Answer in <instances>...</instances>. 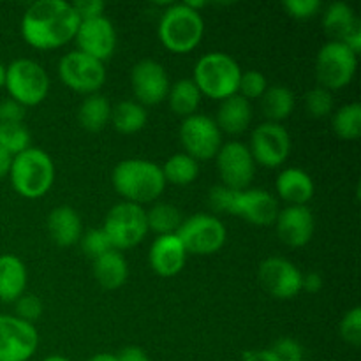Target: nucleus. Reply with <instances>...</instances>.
Instances as JSON below:
<instances>
[{"label": "nucleus", "mask_w": 361, "mask_h": 361, "mask_svg": "<svg viewBox=\"0 0 361 361\" xmlns=\"http://www.w3.org/2000/svg\"><path fill=\"white\" fill-rule=\"evenodd\" d=\"M25 108L13 99L0 102V123H23Z\"/></svg>", "instance_id": "nucleus-43"}, {"label": "nucleus", "mask_w": 361, "mask_h": 361, "mask_svg": "<svg viewBox=\"0 0 361 361\" xmlns=\"http://www.w3.org/2000/svg\"><path fill=\"white\" fill-rule=\"evenodd\" d=\"M268 88V81L259 71H247L242 73L238 81V95H242L247 101L252 99H261Z\"/></svg>", "instance_id": "nucleus-36"}, {"label": "nucleus", "mask_w": 361, "mask_h": 361, "mask_svg": "<svg viewBox=\"0 0 361 361\" xmlns=\"http://www.w3.org/2000/svg\"><path fill=\"white\" fill-rule=\"evenodd\" d=\"M215 161L224 187L235 190L249 189L256 175V162L247 145L240 141L222 143L221 150L215 155Z\"/></svg>", "instance_id": "nucleus-13"}, {"label": "nucleus", "mask_w": 361, "mask_h": 361, "mask_svg": "<svg viewBox=\"0 0 361 361\" xmlns=\"http://www.w3.org/2000/svg\"><path fill=\"white\" fill-rule=\"evenodd\" d=\"M335 134L341 140L355 141L361 136V106L358 102H351L338 109L331 120Z\"/></svg>", "instance_id": "nucleus-33"}, {"label": "nucleus", "mask_w": 361, "mask_h": 361, "mask_svg": "<svg viewBox=\"0 0 361 361\" xmlns=\"http://www.w3.org/2000/svg\"><path fill=\"white\" fill-rule=\"evenodd\" d=\"M4 85H6V66L0 63V88H2Z\"/></svg>", "instance_id": "nucleus-49"}, {"label": "nucleus", "mask_w": 361, "mask_h": 361, "mask_svg": "<svg viewBox=\"0 0 361 361\" xmlns=\"http://www.w3.org/2000/svg\"><path fill=\"white\" fill-rule=\"evenodd\" d=\"M116 192L134 204L152 203L166 189V180L161 166L143 159H126L118 162L111 175Z\"/></svg>", "instance_id": "nucleus-3"}, {"label": "nucleus", "mask_w": 361, "mask_h": 361, "mask_svg": "<svg viewBox=\"0 0 361 361\" xmlns=\"http://www.w3.org/2000/svg\"><path fill=\"white\" fill-rule=\"evenodd\" d=\"M116 133L136 134L145 129L148 122V113L145 106L136 101H122L111 108V120Z\"/></svg>", "instance_id": "nucleus-30"}, {"label": "nucleus", "mask_w": 361, "mask_h": 361, "mask_svg": "<svg viewBox=\"0 0 361 361\" xmlns=\"http://www.w3.org/2000/svg\"><path fill=\"white\" fill-rule=\"evenodd\" d=\"M11 164H13V155H9L6 150L0 148V180L9 175Z\"/></svg>", "instance_id": "nucleus-47"}, {"label": "nucleus", "mask_w": 361, "mask_h": 361, "mask_svg": "<svg viewBox=\"0 0 361 361\" xmlns=\"http://www.w3.org/2000/svg\"><path fill=\"white\" fill-rule=\"evenodd\" d=\"M162 175H164L166 183H173V185L185 187L192 183L200 175V164L189 157L187 154H175L166 161L162 166Z\"/></svg>", "instance_id": "nucleus-31"}, {"label": "nucleus", "mask_w": 361, "mask_h": 361, "mask_svg": "<svg viewBox=\"0 0 361 361\" xmlns=\"http://www.w3.org/2000/svg\"><path fill=\"white\" fill-rule=\"evenodd\" d=\"M249 150L257 164L264 168H279L291 154V136L281 123H261L254 129Z\"/></svg>", "instance_id": "nucleus-14"}, {"label": "nucleus", "mask_w": 361, "mask_h": 361, "mask_svg": "<svg viewBox=\"0 0 361 361\" xmlns=\"http://www.w3.org/2000/svg\"><path fill=\"white\" fill-rule=\"evenodd\" d=\"M360 25L361 21L356 18L353 7L345 2H334L323 14V27L331 41L344 42L348 35Z\"/></svg>", "instance_id": "nucleus-26"}, {"label": "nucleus", "mask_w": 361, "mask_h": 361, "mask_svg": "<svg viewBox=\"0 0 361 361\" xmlns=\"http://www.w3.org/2000/svg\"><path fill=\"white\" fill-rule=\"evenodd\" d=\"M109 120H111V104L101 94L87 95L78 108V122L88 133H101Z\"/></svg>", "instance_id": "nucleus-27"}, {"label": "nucleus", "mask_w": 361, "mask_h": 361, "mask_svg": "<svg viewBox=\"0 0 361 361\" xmlns=\"http://www.w3.org/2000/svg\"><path fill=\"white\" fill-rule=\"evenodd\" d=\"M74 41L78 44V51L106 62L111 59L116 48V32L111 21L106 16L94 18V20L81 21L78 27Z\"/></svg>", "instance_id": "nucleus-18"}, {"label": "nucleus", "mask_w": 361, "mask_h": 361, "mask_svg": "<svg viewBox=\"0 0 361 361\" xmlns=\"http://www.w3.org/2000/svg\"><path fill=\"white\" fill-rule=\"evenodd\" d=\"M37 345L39 334L34 324L0 314V361H28Z\"/></svg>", "instance_id": "nucleus-15"}, {"label": "nucleus", "mask_w": 361, "mask_h": 361, "mask_svg": "<svg viewBox=\"0 0 361 361\" xmlns=\"http://www.w3.org/2000/svg\"><path fill=\"white\" fill-rule=\"evenodd\" d=\"M358 67V55L345 44L330 41L319 49L316 59V76L319 87L335 92L342 90L353 81Z\"/></svg>", "instance_id": "nucleus-9"}, {"label": "nucleus", "mask_w": 361, "mask_h": 361, "mask_svg": "<svg viewBox=\"0 0 361 361\" xmlns=\"http://www.w3.org/2000/svg\"><path fill=\"white\" fill-rule=\"evenodd\" d=\"M277 235L286 245L289 247H305L312 240L316 221L312 212L307 207H288L279 212L275 219Z\"/></svg>", "instance_id": "nucleus-19"}, {"label": "nucleus", "mask_w": 361, "mask_h": 361, "mask_svg": "<svg viewBox=\"0 0 361 361\" xmlns=\"http://www.w3.org/2000/svg\"><path fill=\"white\" fill-rule=\"evenodd\" d=\"M250 120H252V106L247 99L236 94L221 101L215 123L221 133L242 134L243 130H247Z\"/></svg>", "instance_id": "nucleus-23"}, {"label": "nucleus", "mask_w": 361, "mask_h": 361, "mask_svg": "<svg viewBox=\"0 0 361 361\" xmlns=\"http://www.w3.org/2000/svg\"><path fill=\"white\" fill-rule=\"evenodd\" d=\"M130 87L141 106H157L168 97L171 83L164 67L147 59L140 60L130 71Z\"/></svg>", "instance_id": "nucleus-17"}, {"label": "nucleus", "mask_w": 361, "mask_h": 361, "mask_svg": "<svg viewBox=\"0 0 361 361\" xmlns=\"http://www.w3.org/2000/svg\"><path fill=\"white\" fill-rule=\"evenodd\" d=\"M242 361H279L274 356V353L270 349H261V351H250L245 353Z\"/></svg>", "instance_id": "nucleus-46"}, {"label": "nucleus", "mask_w": 361, "mask_h": 361, "mask_svg": "<svg viewBox=\"0 0 361 361\" xmlns=\"http://www.w3.org/2000/svg\"><path fill=\"white\" fill-rule=\"evenodd\" d=\"M116 356V361H150L148 355L145 353V349L137 348V345H129V348H123L122 351Z\"/></svg>", "instance_id": "nucleus-44"}, {"label": "nucleus", "mask_w": 361, "mask_h": 361, "mask_svg": "<svg viewBox=\"0 0 361 361\" xmlns=\"http://www.w3.org/2000/svg\"><path fill=\"white\" fill-rule=\"evenodd\" d=\"M305 289L307 293H319L323 289V277L317 271H309L302 279V291Z\"/></svg>", "instance_id": "nucleus-45"}, {"label": "nucleus", "mask_w": 361, "mask_h": 361, "mask_svg": "<svg viewBox=\"0 0 361 361\" xmlns=\"http://www.w3.org/2000/svg\"><path fill=\"white\" fill-rule=\"evenodd\" d=\"M286 13L295 20H310L321 11L319 0H286Z\"/></svg>", "instance_id": "nucleus-41"}, {"label": "nucleus", "mask_w": 361, "mask_h": 361, "mask_svg": "<svg viewBox=\"0 0 361 361\" xmlns=\"http://www.w3.org/2000/svg\"><path fill=\"white\" fill-rule=\"evenodd\" d=\"M0 148L18 155L30 148V133L23 123H0Z\"/></svg>", "instance_id": "nucleus-34"}, {"label": "nucleus", "mask_w": 361, "mask_h": 361, "mask_svg": "<svg viewBox=\"0 0 361 361\" xmlns=\"http://www.w3.org/2000/svg\"><path fill=\"white\" fill-rule=\"evenodd\" d=\"M27 288V268L20 257L13 254L0 256V302H16L25 295Z\"/></svg>", "instance_id": "nucleus-24"}, {"label": "nucleus", "mask_w": 361, "mask_h": 361, "mask_svg": "<svg viewBox=\"0 0 361 361\" xmlns=\"http://www.w3.org/2000/svg\"><path fill=\"white\" fill-rule=\"evenodd\" d=\"M80 23L71 2L37 0L21 18V35L28 46L48 51L73 41Z\"/></svg>", "instance_id": "nucleus-1"}, {"label": "nucleus", "mask_w": 361, "mask_h": 361, "mask_svg": "<svg viewBox=\"0 0 361 361\" xmlns=\"http://www.w3.org/2000/svg\"><path fill=\"white\" fill-rule=\"evenodd\" d=\"M9 97L23 108L41 104L49 92L48 73L41 63L30 59L14 60L6 67V85Z\"/></svg>", "instance_id": "nucleus-7"}, {"label": "nucleus", "mask_w": 361, "mask_h": 361, "mask_svg": "<svg viewBox=\"0 0 361 361\" xmlns=\"http://www.w3.org/2000/svg\"><path fill=\"white\" fill-rule=\"evenodd\" d=\"M341 337L344 342L358 348L361 344V309L353 307L341 321Z\"/></svg>", "instance_id": "nucleus-38"}, {"label": "nucleus", "mask_w": 361, "mask_h": 361, "mask_svg": "<svg viewBox=\"0 0 361 361\" xmlns=\"http://www.w3.org/2000/svg\"><path fill=\"white\" fill-rule=\"evenodd\" d=\"M261 286L277 300H291L302 291L303 274L295 263L284 257H268L257 270Z\"/></svg>", "instance_id": "nucleus-16"}, {"label": "nucleus", "mask_w": 361, "mask_h": 361, "mask_svg": "<svg viewBox=\"0 0 361 361\" xmlns=\"http://www.w3.org/2000/svg\"><path fill=\"white\" fill-rule=\"evenodd\" d=\"M81 217L74 208L56 207L48 215V233L59 247L76 245L81 238Z\"/></svg>", "instance_id": "nucleus-22"}, {"label": "nucleus", "mask_w": 361, "mask_h": 361, "mask_svg": "<svg viewBox=\"0 0 361 361\" xmlns=\"http://www.w3.org/2000/svg\"><path fill=\"white\" fill-rule=\"evenodd\" d=\"M42 361H71V360H69V358H66V356L53 355V356H48V358H44Z\"/></svg>", "instance_id": "nucleus-50"}, {"label": "nucleus", "mask_w": 361, "mask_h": 361, "mask_svg": "<svg viewBox=\"0 0 361 361\" xmlns=\"http://www.w3.org/2000/svg\"><path fill=\"white\" fill-rule=\"evenodd\" d=\"M210 204L214 210L236 215L254 226H271L279 215V203L270 192L261 189L235 190L217 185L210 192Z\"/></svg>", "instance_id": "nucleus-2"}, {"label": "nucleus", "mask_w": 361, "mask_h": 361, "mask_svg": "<svg viewBox=\"0 0 361 361\" xmlns=\"http://www.w3.org/2000/svg\"><path fill=\"white\" fill-rule=\"evenodd\" d=\"M80 242H81V249H83V252L87 254L92 261L101 257L102 254L113 250L111 243H109L108 236H106V233L102 231V228L87 231L85 235H81Z\"/></svg>", "instance_id": "nucleus-37"}, {"label": "nucleus", "mask_w": 361, "mask_h": 361, "mask_svg": "<svg viewBox=\"0 0 361 361\" xmlns=\"http://www.w3.org/2000/svg\"><path fill=\"white\" fill-rule=\"evenodd\" d=\"M242 76L238 62L228 53L212 51L201 56L194 67L192 81L201 95L224 101L238 94V81Z\"/></svg>", "instance_id": "nucleus-5"}, {"label": "nucleus", "mask_w": 361, "mask_h": 361, "mask_svg": "<svg viewBox=\"0 0 361 361\" xmlns=\"http://www.w3.org/2000/svg\"><path fill=\"white\" fill-rule=\"evenodd\" d=\"M279 361H303V348L291 337H282L270 349Z\"/></svg>", "instance_id": "nucleus-40"}, {"label": "nucleus", "mask_w": 361, "mask_h": 361, "mask_svg": "<svg viewBox=\"0 0 361 361\" xmlns=\"http://www.w3.org/2000/svg\"><path fill=\"white\" fill-rule=\"evenodd\" d=\"M9 176L13 189L21 197L39 200L55 182V164L41 148H27L13 157Z\"/></svg>", "instance_id": "nucleus-4"}, {"label": "nucleus", "mask_w": 361, "mask_h": 361, "mask_svg": "<svg viewBox=\"0 0 361 361\" xmlns=\"http://www.w3.org/2000/svg\"><path fill=\"white\" fill-rule=\"evenodd\" d=\"M152 270L161 277H175L183 270L187 252L176 235H162L154 240L148 254Z\"/></svg>", "instance_id": "nucleus-20"}, {"label": "nucleus", "mask_w": 361, "mask_h": 361, "mask_svg": "<svg viewBox=\"0 0 361 361\" xmlns=\"http://www.w3.org/2000/svg\"><path fill=\"white\" fill-rule=\"evenodd\" d=\"M183 217L176 207L169 203H159L154 204L150 210L147 212V224L148 231L157 233L159 236L162 235H176L178 228L182 226Z\"/></svg>", "instance_id": "nucleus-32"}, {"label": "nucleus", "mask_w": 361, "mask_h": 361, "mask_svg": "<svg viewBox=\"0 0 361 361\" xmlns=\"http://www.w3.org/2000/svg\"><path fill=\"white\" fill-rule=\"evenodd\" d=\"M187 254L194 256H210L224 247L228 231L224 224L214 215L197 214L183 219L182 226L176 231Z\"/></svg>", "instance_id": "nucleus-10"}, {"label": "nucleus", "mask_w": 361, "mask_h": 361, "mask_svg": "<svg viewBox=\"0 0 361 361\" xmlns=\"http://www.w3.org/2000/svg\"><path fill=\"white\" fill-rule=\"evenodd\" d=\"M59 76L60 81L76 94H97L106 81L104 62H99L76 49L60 59Z\"/></svg>", "instance_id": "nucleus-11"}, {"label": "nucleus", "mask_w": 361, "mask_h": 361, "mask_svg": "<svg viewBox=\"0 0 361 361\" xmlns=\"http://www.w3.org/2000/svg\"><path fill=\"white\" fill-rule=\"evenodd\" d=\"M201 92L197 90L196 83L189 78H183V80H178L176 83H173L169 87L168 92V102H169V108L175 115L183 116H192L196 115L197 108H200V102H201Z\"/></svg>", "instance_id": "nucleus-28"}, {"label": "nucleus", "mask_w": 361, "mask_h": 361, "mask_svg": "<svg viewBox=\"0 0 361 361\" xmlns=\"http://www.w3.org/2000/svg\"><path fill=\"white\" fill-rule=\"evenodd\" d=\"M261 108L268 122L281 123L282 120L289 118L295 109V94L284 85L268 87L261 97Z\"/></svg>", "instance_id": "nucleus-29"}, {"label": "nucleus", "mask_w": 361, "mask_h": 361, "mask_svg": "<svg viewBox=\"0 0 361 361\" xmlns=\"http://www.w3.org/2000/svg\"><path fill=\"white\" fill-rule=\"evenodd\" d=\"M180 141L183 154L194 161H210L215 159L222 147V133L214 118L207 115H192L183 118L180 127Z\"/></svg>", "instance_id": "nucleus-12"}, {"label": "nucleus", "mask_w": 361, "mask_h": 361, "mask_svg": "<svg viewBox=\"0 0 361 361\" xmlns=\"http://www.w3.org/2000/svg\"><path fill=\"white\" fill-rule=\"evenodd\" d=\"M159 41L171 53H189L200 46L204 35V21L200 11L187 4H173L161 16L157 27Z\"/></svg>", "instance_id": "nucleus-6"}, {"label": "nucleus", "mask_w": 361, "mask_h": 361, "mask_svg": "<svg viewBox=\"0 0 361 361\" xmlns=\"http://www.w3.org/2000/svg\"><path fill=\"white\" fill-rule=\"evenodd\" d=\"M87 361H116L115 355H108V353H99V355L92 356Z\"/></svg>", "instance_id": "nucleus-48"}, {"label": "nucleus", "mask_w": 361, "mask_h": 361, "mask_svg": "<svg viewBox=\"0 0 361 361\" xmlns=\"http://www.w3.org/2000/svg\"><path fill=\"white\" fill-rule=\"evenodd\" d=\"M94 277L99 286L108 291L122 288L129 277V264L118 250H109L101 257L94 259Z\"/></svg>", "instance_id": "nucleus-25"}, {"label": "nucleus", "mask_w": 361, "mask_h": 361, "mask_svg": "<svg viewBox=\"0 0 361 361\" xmlns=\"http://www.w3.org/2000/svg\"><path fill=\"white\" fill-rule=\"evenodd\" d=\"M277 194L289 207H307L314 196V182L309 173L300 168H288L277 176Z\"/></svg>", "instance_id": "nucleus-21"}, {"label": "nucleus", "mask_w": 361, "mask_h": 361, "mask_svg": "<svg viewBox=\"0 0 361 361\" xmlns=\"http://www.w3.org/2000/svg\"><path fill=\"white\" fill-rule=\"evenodd\" d=\"M14 303H16V317L30 324H34V321H37L44 310L42 302L35 295H21Z\"/></svg>", "instance_id": "nucleus-39"}, {"label": "nucleus", "mask_w": 361, "mask_h": 361, "mask_svg": "<svg viewBox=\"0 0 361 361\" xmlns=\"http://www.w3.org/2000/svg\"><path fill=\"white\" fill-rule=\"evenodd\" d=\"M102 231L106 233L113 249L118 252L133 249L148 235L147 210L140 204L122 201L108 212Z\"/></svg>", "instance_id": "nucleus-8"}, {"label": "nucleus", "mask_w": 361, "mask_h": 361, "mask_svg": "<svg viewBox=\"0 0 361 361\" xmlns=\"http://www.w3.org/2000/svg\"><path fill=\"white\" fill-rule=\"evenodd\" d=\"M74 13L78 14L80 21L94 20V18L104 16V2L102 0H76L71 4Z\"/></svg>", "instance_id": "nucleus-42"}, {"label": "nucleus", "mask_w": 361, "mask_h": 361, "mask_svg": "<svg viewBox=\"0 0 361 361\" xmlns=\"http://www.w3.org/2000/svg\"><path fill=\"white\" fill-rule=\"evenodd\" d=\"M305 104L310 116H314V118H324V116H328L334 111V95H331L330 90L317 85L312 90H309V94L305 97Z\"/></svg>", "instance_id": "nucleus-35"}]
</instances>
